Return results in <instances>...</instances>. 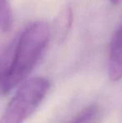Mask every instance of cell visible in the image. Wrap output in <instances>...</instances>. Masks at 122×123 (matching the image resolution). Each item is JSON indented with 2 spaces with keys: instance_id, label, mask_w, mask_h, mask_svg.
I'll list each match as a JSON object with an SVG mask.
<instances>
[{
  "instance_id": "1",
  "label": "cell",
  "mask_w": 122,
  "mask_h": 123,
  "mask_svg": "<svg viewBox=\"0 0 122 123\" xmlns=\"http://www.w3.org/2000/svg\"><path fill=\"white\" fill-rule=\"evenodd\" d=\"M49 35V26L43 20L34 22L20 34L0 63L1 94H8L26 80L44 55Z\"/></svg>"
},
{
  "instance_id": "2",
  "label": "cell",
  "mask_w": 122,
  "mask_h": 123,
  "mask_svg": "<svg viewBox=\"0 0 122 123\" xmlns=\"http://www.w3.org/2000/svg\"><path fill=\"white\" fill-rule=\"evenodd\" d=\"M50 88L45 77H35L22 83L8 103L0 123H24L40 105Z\"/></svg>"
},
{
  "instance_id": "3",
  "label": "cell",
  "mask_w": 122,
  "mask_h": 123,
  "mask_svg": "<svg viewBox=\"0 0 122 123\" xmlns=\"http://www.w3.org/2000/svg\"><path fill=\"white\" fill-rule=\"evenodd\" d=\"M108 74L112 81L122 79V25L111 38L108 59Z\"/></svg>"
},
{
  "instance_id": "4",
  "label": "cell",
  "mask_w": 122,
  "mask_h": 123,
  "mask_svg": "<svg viewBox=\"0 0 122 123\" xmlns=\"http://www.w3.org/2000/svg\"><path fill=\"white\" fill-rule=\"evenodd\" d=\"M100 113L99 107L90 105L80 111L69 123H95Z\"/></svg>"
},
{
  "instance_id": "5",
  "label": "cell",
  "mask_w": 122,
  "mask_h": 123,
  "mask_svg": "<svg viewBox=\"0 0 122 123\" xmlns=\"http://www.w3.org/2000/svg\"><path fill=\"white\" fill-rule=\"evenodd\" d=\"M13 26V12L9 0H0V29L8 32Z\"/></svg>"
},
{
  "instance_id": "6",
  "label": "cell",
  "mask_w": 122,
  "mask_h": 123,
  "mask_svg": "<svg viewBox=\"0 0 122 123\" xmlns=\"http://www.w3.org/2000/svg\"><path fill=\"white\" fill-rule=\"evenodd\" d=\"M109 2H110L111 3H113V4H116V3H118L120 2V0H108Z\"/></svg>"
}]
</instances>
